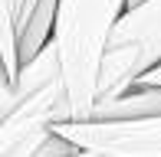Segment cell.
<instances>
[{"label": "cell", "instance_id": "5b68a950", "mask_svg": "<svg viewBox=\"0 0 161 157\" xmlns=\"http://www.w3.org/2000/svg\"><path fill=\"white\" fill-rule=\"evenodd\" d=\"M138 85H161V66H158V69H151V72L145 75Z\"/></svg>", "mask_w": 161, "mask_h": 157}, {"label": "cell", "instance_id": "7a4b0ae2", "mask_svg": "<svg viewBox=\"0 0 161 157\" xmlns=\"http://www.w3.org/2000/svg\"><path fill=\"white\" fill-rule=\"evenodd\" d=\"M161 66V0L128 7L112 30L99 75V102L125 95L151 69Z\"/></svg>", "mask_w": 161, "mask_h": 157}, {"label": "cell", "instance_id": "277c9868", "mask_svg": "<svg viewBox=\"0 0 161 157\" xmlns=\"http://www.w3.org/2000/svg\"><path fill=\"white\" fill-rule=\"evenodd\" d=\"M92 118H161V85H135L119 98L99 102Z\"/></svg>", "mask_w": 161, "mask_h": 157}, {"label": "cell", "instance_id": "6da1fadb", "mask_svg": "<svg viewBox=\"0 0 161 157\" xmlns=\"http://www.w3.org/2000/svg\"><path fill=\"white\" fill-rule=\"evenodd\" d=\"M125 10L128 0H59L53 39L63 59L72 121H89L96 115L105 46Z\"/></svg>", "mask_w": 161, "mask_h": 157}, {"label": "cell", "instance_id": "8992f818", "mask_svg": "<svg viewBox=\"0 0 161 157\" xmlns=\"http://www.w3.org/2000/svg\"><path fill=\"white\" fill-rule=\"evenodd\" d=\"M138 3H142V0H128V7H138Z\"/></svg>", "mask_w": 161, "mask_h": 157}, {"label": "cell", "instance_id": "3957f363", "mask_svg": "<svg viewBox=\"0 0 161 157\" xmlns=\"http://www.w3.org/2000/svg\"><path fill=\"white\" fill-rule=\"evenodd\" d=\"M56 134L79 147L108 157H161V118H89L53 124Z\"/></svg>", "mask_w": 161, "mask_h": 157}]
</instances>
